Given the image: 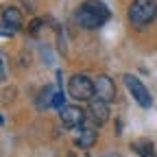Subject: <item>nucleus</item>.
I'll return each instance as SVG.
<instances>
[{"label": "nucleus", "instance_id": "obj_6", "mask_svg": "<svg viewBox=\"0 0 157 157\" xmlns=\"http://www.w3.org/2000/svg\"><path fill=\"white\" fill-rule=\"evenodd\" d=\"M94 87H96V98H101L105 103H111L116 98V85L107 74H98L94 81Z\"/></svg>", "mask_w": 157, "mask_h": 157}, {"label": "nucleus", "instance_id": "obj_8", "mask_svg": "<svg viewBox=\"0 0 157 157\" xmlns=\"http://www.w3.org/2000/svg\"><path fill=\"white\" fill-rule=\"evenodd\" d=\"M2 24H7L9 29H13V31H20L24 26V20H22V13H20V9H15V7H7L5 11H2Z\"/></svg>", "mask_w": 157, "mask_h": 157}, {"label": "nucleus", "instance_id": "obj_16", "mask_svg": "<svg viewBox=\"0 0 157 157\" xmlns=\"http://www.w3.org/2000/svg\"><path fill=\"white\" fill-rule=\"evenodd\" d=\"M2 122H5V120H2V118H0V124H2Z\"/></svg>", "mask_w": 157, "mask_h": 157}, {"label": "nucleus", "instance_id": "obj_11", "mask_svg": "<svg viewBox=\"0 0 157 157\" xmlns=\"http://www.w3.org/2000/svg\"><path fill=\"white\" fill-rule=\"evenodd\" d=\"M55 90L48 85V87H44L42 92H39V98H37V107L39 109H48V107H52V101H55Z\"/></svg>", "mask_w": 157, "mask_h": 157}, {"label": "nucleus", "instance_id": "obj_13", "mask_svg": "<svg viewBox=\"0 0 157 157\" xmlns=\"http://www.w3.org/2000/svg\"><path fill=\"white\" fill-rule=\"evenodd\" d=\"M42 24H44L42 20H33V22L29 24V33H31V35H37V33H39V29H42Z\"/></svg>", "mask_w": 157, "mask_h": 157}, {"label": "nucleus", "instance_id": "obj_7", "mask_svg": "<svg viewBox=\"0 0 157 157\" xmlns=\"http://www.w3.org/2000/svg\"><path fill=\"white\" fill-rule=\"evenodd\" d=\"M87 113L90 118L94 120V124H105L107 118H109V103L101 101V98H92V101H87Z\"/></svg>", "mask_w": 157, "mask_h": 157}, {"label": "nucleus", "instance_id": "obj_12", "mask_svg": "<svg viewBox=\"0 0 157 157\" xmlns=\"http://www.w3.org/2000/svg\"><path fill=\"white\" fill-rule=\"evenodd\" d=\"M63 101H66V96H63V90H59V92L55 94V101H52V107H57V109H61V107H63Z\"/></svg>", "mask_w": 157, "mask_h": 157}, {"label": "nucleus", "instance_id": "obj_2", "mask_svg": "<svg viewBox=\"0 0 157 157\" xmlns=\"http://www.w3.org/2000/svg\"><path fill=\"white\" fill-rule=\"evenodd\" d=\"M155 15H157V0H133V5L129 7V20L137 29L151 24Z\"/></svg>", "mask_w": 157, "mask_h": 157}, {"label": "nucleus", "instance_id": "obj_1", "mask_svg": "<svg viewBox=\"0 0 157 157\" xmlns=\"http://www.w3.org/2000/svg\"><path fill=\"white\" fill-rule=\"evenodd\" d=\"M109 15L111 13H109V9H107L105 2H101V0H85V2L76 9L74 20L83 29L94 31V29H101L107 20H109Z\"/></svg>", "mask_w": 157, "mask_h": 157}, {"label": "nucleus", "instance_id": "obj_15", "mask_svg": "<svg viewBox=\"0 0 157 157\" xmlns=\"http://www.w3.org/2000/svg\"><path fill=\"white\" fill-rule=\"evenodd\" d=\"M5 76H7V66H5V57L0 55V81H5Z\"/></svg>", "mask_w": 157, "mask_h": 157}, {"label": "nucleus", "instance_id": "obj_14", "mask_svg": "<svg viewBox=\"0 0 157 157\" xmlns=\"http://www.w3.org/2000/svg\"><path fill=\"white\" fill-rule=\"evenodd\" d=\"M13 33H15V31H13V29H9L7 24H0V37H5V39H9V37H11Z\"/></svg>", "mask_w": 157, "mask_h": 157}, {"label": "nucleus", "instance_id": "obj_9", "mask_svg": "<svg viewBox=\"0 0 157 157\" xmlns=\"http://www.w3.org/2000/svg\"><path fill=\"white\" fill-rule=\"evenodd\" d=\"M81 129V133L76 135V140H74V144L76 146H81V148H92L94 144H96V129L94 127H85V124H81L78 127Z\"/></svg>", "mask_w": 157, "mask_h": 157}, {"label": "nucleus", "instance_id": "obj_3", "mask_svg": "<svg viewBox=\"0 0 157 157\" xmlns=\"http://www.w3.org/2000/svg\"><path fill=\"white\" fill-rule=\"evenodd\" d=\"M68 94L74 98V101H92L96 96V87L94 81L85 74H74L68 81Z\"/></svg>", "mask_w": 157, "mask_h": 157}, {"label": "nucleus", "instance_id": "obj_5", "mask_svg": "<svg viewBox=\"0 0 157 157\" xmlns=\"http://www.w3.org/2000/svg\"><path fill=\"white\" fill-rule=\"evenodd\" d=\"M59 120H61V124L66 129H76V127L85 124V111L76 105H63L59 109Z\"/></svg>", "mask_w": 157, "mask_h": 157}, {"label": "nucleus", "instance_id": "obj_10", "mask_svg": "<svg viewBox=\"0 0 157 157\" xmlns=\"http://www.w3.org/2000/svg\"><path fill=\"white\" fill-rule=\"evenodd\" d=\"M133 151L140 157H155V146L151 140H137L133 142Z\"/></svg>", "mask_w": 157, "mask_h": 157}, {"label": "nucleus", "instance_id": "obj_4", "mask_svg": "<svg viewBox=\"0 0 157 157\" xmlns=\"http://www.w3.org/2000/svg\"><path fill=\"white\" fill-rule=\"evenodd\" d=\"M124 85H127V90L133 94L135 103L140 105V107L148 109V107L153 105V96H151V92L144 87V83H142L137 76H133V74H124Z\"/></svg>", "mask_w": 157, "mask_h": 157}]
</instances>
